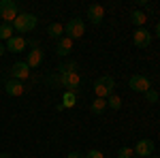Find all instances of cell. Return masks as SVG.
<instances>
[{"label": "cell", "instance_id": "3", "mask_svg": "<svg viewBox=\"0 0 160 158\" xmlns=\"http://www.w3.org/2000/svg\"><path fill=\"white\" fill-rule=\"evenodd\" d=\"M17 4L13 0H0V17L4 19V24H13L17 17Z\"/></svg>", "mask_w": 160, "mask_h": 158}, {"label": "cell", "instance_id": "27", "mask_svg": "<svg viewBox=\"0 0 160 158\" xmlns=\"http://www.w3.org/2000/svg\"><path fill=\"white\" fill-rule=\"evenodd\" d=\"M156 37L160 38V22H158V24H156Z\"/></svg>", "mask_w": 160, "mask_h": 158}, {"label": "cell", "instance_id": "25", "mask_svg": "<svg viewBox=\"0 0 160 158\" xmlns=\"http://www.w3.org/2000/svg\"><path fill=\"white\" fill-rule=\"evenodd\" d=\"M86 158H105V154H102L100 150H90L86 154Z\"/></svg>", "mask_w": 160, "mask_h": 158}, {"label": "cell", "instance_id": "15", "mask_svg": "<svg viewBox=\"0 0 160 158\" xmlns=\"http://www.w3.org/2000/svg\"><path fill=\"white\" fill-rule=\"evenodd\" d=\"M77 105V92H71V90H66L64 92V96H62V107L64 109H71Z\"/></svg>", "mask_w": 160, "mask_h": 158}, {"label": "cell", "instance_id": "24", "mask_svg": "<svg viewBox=\"0 0 160 158\" xmlns=\"http://www.w3.org/2000/svg\"><path fill=\"white\" fill-rule=\"evenodd\" d=\"M145 100H148V103H156V100H158V92H156V90H148V92H145Z\"/></svg>", "mask_w": 160, "mask_h": 158}, {"label": "cell", "instance_id": "4", "mask_svg": "<svg viewBox=\"0 0 160 158\" xmlns=\"http://www.w3.org/2000/svg\"><path fill=\"white\" fill-rule=\"evenodd\" d=\"M64 32H66V37L68 38H81L83 37V32H86V26L83 22L79 19V17H73V19H68V24L64 26Z\"/></svg>", "mask_w": 160, "mask_h": 158}, {"label": "cell", "instance_id": "19", "mask_svg": "<svg viewBox=\"0 0 160 158\" xmlns=\"http://www.w3.org/2000/svg\"><path fill=\"white\" fill-rule=\"evenodd\" d=\"M13 24H0V38H4V41H9V38H13Z\"/></svg>", "mask_w": 160, "mask_h": 158}, {"label": "cell", "instance_id": "13", "mask_svg": "<svg viewBox=\"0 0 160 158\" xmlns=\"http://www.w3.org/2000/svg\"><path fill=\"white\" fill-rule=\"evenodd\" d=\"M26 49V38L24 37H13L7 41V51H13V54H19Z\"/></svg>", "mask_w": 160, "mask_h": 158}, {"label": "cell", "instance_id": "11", "mask_svg": "<svg viewBox=\"0 0 160 158\" xmlns=\"http://www.w3.org/2000/svg\"><path fill=\"white\" fill-rule=\"evenodd\" d=\"M102 17H105V9L100 4H90L88 7V19H90V24H94V26L102 24Z\"/></svg>", "mask_w": 160, "mask_h": 158}, {"label": "cell", "instance_id": "20", "mask_svg": "<svg viewBox=\"0 0 160 158\" xmlns=\"http://www.w3.org/2000/svg\"><path fill=\"white\" fill-rule=\"evenodd\" d=\"M130 19H132V24L135 26H143L145 24V22H148V15H145V13L143 11H132V15H130Z\"/></svg>", "mask_w": 160, "mask_h": 158}, {"label": "cell", "instance_id": "9", "mask_svg": "<svg viewBox=\"0 0 160 158\" xmlns=\"http://www.w3.org/2000/svg\"><path fill=\"white\" fill-rule=\"evenodd\" d=\"M132 43H135L137 47H148L149 43H152V32L145 30V28H137L135 34H132Z\"/></svg>", "mask_w": 160, "mask_h": 158}, {"label": "cell", "instance_id": "30", "mask_svg": "<svg viewBox=\"0 0 160 158\" xmlns=\"http://www.w3.org/2000/svg\"><path fill=\"white\" fill-rule=\"evenodd\" d=\"M149 158H160V156H158V154H152V156H149Z\"/></svg>", "mask_w": 160, "mask_h": 158}, {"label": "cell", "instance_id": "23", "mask_svg": "<svg viewBox=\"0 0 160 158\" xmlns=\"http://www.w3.org/2000/svg\"><path fill=\"white\" fill-rule=\"evenodd\" d=\"M132 154H135L132 147H120V152H118V156H120V158H132Z\"/></svg>", "mask_w": 160, "mask_h": 158}, {"label": "cell", "instance_id": "22", "mask_svg": "<svg viewBox=\"0 0 160 158\" xmlns=\"http://www.w3.org/2000/svg\"><path fill=\"white\" fill-rule=\"evenodd\" d=\"M45 81H47V85H49V88H62L60 73H58V75H47V79H45Z\"/></svg>", "mask_w": 160, "mask_h": 158}, {"label": "cell", "instance_id": "28", "mask_svg": "<svg viewBox=\"0 0 160 158\" xmlns=\"http://www.w3.org/2000/svg\"><path fill=\"white\" fill-rule=\"evenodd\" d=\"M0 158H13L11 154H7V152H2V154H0Z\"/></svg>", "mask_w": 160, "mask_h": 158}, {"label": "cell", "instance_id": "17", "mask_svg": "<svg viewBox=\"0 0 160 158\" xmlns=\"http://www.w3.org/2000/svg\"><path fill=\"white\" fill-rule=\"evenodd\" d=\"M90 109H92V113H94V115H100L102 111L107 109V98H96V100L90 105Z\"/></svg>", "mask_w": 160, "mask_h": 158}, {"label": "cell", "instance_id": "21", "mask_svg": "<svg viewBox=\"0 0 160 158\" xmlns=\"http://www.w3.org/2000/svg\"><path fill=\"white\" fill-rule=\"evenodd\" d=\"M107 107H111V109H120V107H122V98L118 96V94H111L109 98H107Z\"/></svg>", "mask_w": 160, "mask_h": 158}, {"label": "cell", "instance_id": "14", "mask_svg": "<svg viewBox=\"0 0 160 158\" xmlns=\"http://www.w3.org/2000/svg\"><path fill=\"white\" fill-rule=\"evenodd\" d=\"M43 62V51L41 47H34L32 51H28V58H26V64L30 66V69H37L38 64Z\"/></svg>", "mask_w": 160, "mask_h": 158}, {"label": "cell", "instance_id": "6", "mask_svg": "<svg viewBox=\"0 0 160 158\" xmlns=\"http://www.w3.org/2000/svg\"><path fill=\"white\" fill-rule=\"evenodd\" d=\"M60 81H62V88L64 90L77 92L79 85H81V77H79V73H66V75H60Z\"/></svg>", "mask_w": 160, "mask_h": 158}, {"label": "cell", "instance_id": "18", "mask_svg": "<svg viewBox=\"0 0 160 158\" xmlns=\"http://www.w3.org/2000/svg\"><path fill=\"white\" fill-rule=\"evenodd\" d=\"M58 73H60V75H66V73H77V62H75V60L62 62L60 66H58Z\"/></svg>", "mask_w": 160, "mask_h": 158}, {"label": "cell", "instance_id": "26", "mask_svg": "<svg viewBox=\"0 0 160 158\" xmlns=\"http://www.w3.org/2000/svg\"><path fill=\"white\" fill-rule=\"evenodd\" d=\"M66 158H86V154H81V152H71Z\"/></svg>", "mask_w": 160, "mask_h": 158}, {"label": "cell", "instance_id": "12", "mask_svg": "<svg viewBox=\"0 0 160 158\" xmlns=\"http://www.w3.org/2000/svg\"><path fill=\"white\" fill-rule=\"evenodd\" d=\"M73 49V38L68 37H62L58 43H56V54L60 56V58H64V56H68V51Z\"/></svg>", "mask_w": 160, "mask_h": 158}, {"label": "cell", "instance_id": "1", "mask_svg": "<svg viewBox=\"0 0 160 158\" xmlns=\"http://www.w3.org/2000/svg\"><path fill=\"white\" fill-rule=\"evenodd\" d=\"M38 24V17L32 15V13H19L13 22V30L19 32V34H26V32H32Z\"/></svg>", "mask_w": 160, "mask_h": 158}, {"label": "cell", "instance_id": "7", "mask_svg": "<svg viewBox=\"0 0 160 158\" xmlns=\"http://www.w3.org/2000/svg\"><path fill=\"white\" fill-rule=\"evenodd\" d=\"M132 150H135V154H137V156L149 158L152 154H154L156 145H154V141H152V139H141V141H137V145L132 147Z\"/></svg>", "mask_w": 160, "mask_h": 158}, {"label": "cell", "instance_id": "16", "mask_svg": "<svg viewBox=\"0 0 160 158\" xmlns=\"http://www.w3.org/2000/svg\"><path fill=\"white\" fill-rule=\"evenodd\" d=\"M47 34H49L51 38H56V41H60L62 34H64V26L58 24V22H53V24H49V28H47Z\"/></svg>", "mask_w": 160, "mask_h": 158}, {"label": "cell", "instance_id": "10", "mask_svg": "<svg viewBox=\"0 0 160 158\" xmlns=\"http://www.w3.org/2000/svg\"><path fill=\"white\" fill-rule=\"evenodd\" d=\"M26 90L24 81H17V79H7L4 81V92L9 94V96H22Z\"/></svg>", "mask_w": 160, "mask_h": 158}, {"label": "cell", "instance_id": "2", "mask_svg": "<svg viewBox=\"0 0 160 158\" xmlns=\"http://www.w3.org/2000/svg\"><path fill=\"white\" fill-rule=\"evenodd\" d=\"M113 88H115V79L111 75H102L94 81V92L96 98H109L113 94Z\"/></svg>", "mask_w": 160, "mask_h": 158}, {"label": "cell", "instance_id": "5", "mask_svg": "<svg viewBox=\"0 0 160 158\" xmlns=\"http://www.w3.org/2000/svg\"><path fill=\"white\" fill-rule=\"evenodd\" d=\"M128 88H130V90H135V92L145 94L148 90H152V84H149V79L145 77V75H132V77H130V81H128Z\"/></svg>", "mask_w": 160, "mask_h": 158}, {"label": "cell", "instance_id": "29", "mask_svg": "<svg viewBox=\"0 0 160 158\" xmlns=\"http://www.w3.org/2000/svg\"><path fill=\"white\" fill-rule=\"evenodd\" d=\"M4 51H7V49L2 47V45H0V56H2V54H4Z\"/></svg>", "mask_w": 160, "mask_h": 158}, {"label": "cell", "instance_id": "8", "mask_svg": "<svg viewBox=\"0 0 160 158\" xmlns=\"http://www.w3.org/2000/svg\"><path fill=\"white\" fill-rule=\"evenodd\" d=\"M30 77V66L26 62H15L11 66V79H17V81H24Z\"/></svg>", "mask_w": 160, "mask_h": 158}]
</instances>
